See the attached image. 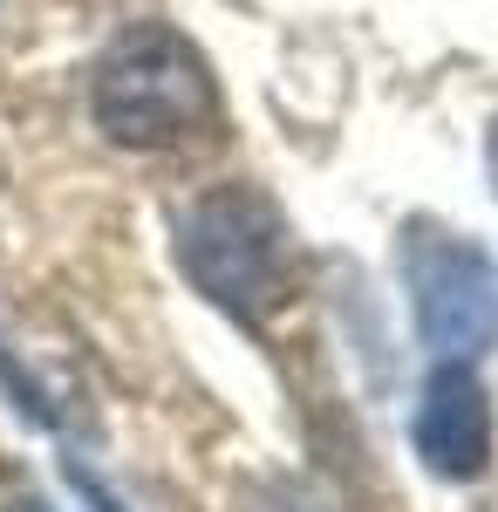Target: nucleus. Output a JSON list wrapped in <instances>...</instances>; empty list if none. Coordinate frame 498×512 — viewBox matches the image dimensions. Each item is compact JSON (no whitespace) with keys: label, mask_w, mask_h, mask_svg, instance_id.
Here are the masks:
<instances>
[{"label":"nucleus","mask_w":498,"mask_h":512,"mask_svg":"<svg viewBox=\"0 0 498 512\" xmlns=\"http://www.w3.org/2000/svg\"><path fill=\"white\" fill-rule=\"evenodd\" d=\"M14 512H48V506H14Z\"/></svg>","instance_id":"7"},{"label":"nucleus","mask_w":498,"mask_h":512,"mask_svg":"<svg viewBox=\"0 0 498 512\" xmlns=\"http://www.w3.org/2000/svg\"><path fill=\"white\" fill-rule=\"evenodd\" d=\"M410 444H417L430 478H451V485L485 478V465H492V396H485L471 362H437L430 369L417 417H410Z\"/></svg>","instance_id":"4"},{"label":"nucleus","mask_w":498,"mask_h":512,"mask_svg":"<svg viewBox=\"0 0 498 512\" xmlns=\"http://www.w3.org/2000/svg\"><path fill=\"white\" fill-rule=\"evenodd\" d=\"M485 178H492V198H498V117H492V130H485Z\"/></svg>","instance_id":"6"},{"label":"nucleus","mask_w":498,"mask_h":512,"mask_svg":"<svg viewBox=\"0 0 498 512\" xmlns=\"http://www.w3.org/2000/svg\"><path fill=\"white\" fill-rule=\"evenodd\" d=\"M171 253L219 315L267 328L294 301V233L253 185H212L171 219Z\"/></svg>","instance_id":"1"},{"label":"nucleus","mask_w":498,"mask_h":512,"mask_svg":"<svg viewBox=\"0 0 498 512\" xmlns=\"http://www.w3.org/2000/svg\"><path fill=\"white\" fill-rule=\"evenodd\" d=\"M0 396H7V403H14L28 424H41V431H62V410H55V396H48L35 376H28V362L7 349V342H0Z\"/></svg>","instance_id":"5"},{"label":"nucleus","mask_w":498,"mask_h":512,"mask_svg":"<svg viewBox=\"0 0 498 512\" xmlns=\"http://www.w3.org/2000/svg\"><path fill=\"white\" fill-rule=\"evenodd\" d=\"M403 287L430 362H478L498 349V260L471 233L417 219L403 233Z\"/></svg>","instance_id":"3"},{"label":"nucleus","mask_w":498,"mask_h":512,"mask_svg":"<svg viewBox=\"0 0 498 512\" xmlns=\"http://www.w3.org/2000/svg\"><path fill=\"white\" fill-rule=\"evenodd\" d=\"M89 110H96V130L123 151H171V144H192L212 130L219 82L178 28L144 21L103 48L96 82H89Z\"/></svg>","instance_id":"2"}]
</instances>
